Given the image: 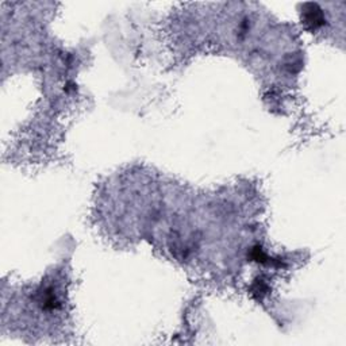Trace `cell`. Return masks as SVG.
<instances>
[{"label": "cell", "instance_id": "1", "mask_svg": "<svg viewBox=\"0 0 346 346\" xmlns=\"http://www.w3.org/2000/svg\"><path fill=\"white\" fill-rule=\"evenodd\" d=\"M302 21L306 25L307 29L310 30H316L325 25V15L320 10L318 4H306L303 7V15H302Z\"/></svg>", "mask_w": 346, "mask_h": 346}, {"label": "cell", "instance_id": "2", "mask_svg": "<svg viewBox=\"0 0 346 346\" xmlns=\"http://www.w3.org/2000/svg\"><path fill=\"white\" fill-rule=\"evenodd\" d=\"M268 291V287L267 284L264 283V281H256L254 283V285H253V294H257L258 296H262V295L267 294Z\"/></svg>", "mask_w": 346, "mask_h": 346}]
</instances>
